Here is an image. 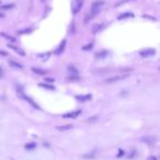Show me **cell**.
<instances>
[{
    "instance_id": "cell-15",
    "label": "cell",
    "mask_w": 160,
    "mask_h": 160,
    "mask_svg": "<svg viewBox=\"0 0 160 160\" xmlns=\"http://www.w3.org/2000/svg\"><path fill=\"white\" fill-rule=\"evenodd\" d=\"M133 17H134V15H133V13H131V12H127V13H123V15H121L120 17H119V19H120V20H122V19L133 18Z\"/></svg>"
},
{
    "instance_id": "cell-12",
    "label": "cell",
    "mask_w": 160,
    "mask_h": 160,
    "mask_svg": "<svg viewBox=\"0 0 160 160\" xmlns=\"http://www.w3.org/2000/svg\"><path fill=\"white\" fill-rule=\"evenodd\" d=\"M65 45H66V42L65 41H63L62 43H60V45L58 46V48H57V51H56V54L57 55L62 54L63 51H64V48H65Z\"/></svg>"
},
{
    "instance_id": "cell-31",
    "label": "cell",
    "mask_w": 160,
    "mask_h": 160,
    "mask_svg": "<svg viewBox=\"0 0 160 160\" xmlns=\"http://www.w3.org/2000/svg\"><path fill=\"white\" fill-rule=\"evenodd\" d=\"M0 2H1V1H0Z\"/></svg>"
},
{
    "instance_id": "cell-23",
    "label": "cell",
    "mask_w": 160,
    "mask_h": 160,
    "mask_svg": "<svg viewBox=\"0 0 160 160\" xmlns=\"http://www.w3.org/2000/svg\"><path fill=\"white\" fill-rule=\"evenodd\" d=\"M32 69H33V71H34V73H41V75H43V73H45V71L39 70V69H36V68H32Z\"/></svg>"
},
{
    "instance_id": "cell-16",
    "label": "cell",
    "mask_w": 160,
    "mask_h": 160,
    "mask_svg": "<svg viewBox=\"0 0 160 160\" xmlns=\"http://www.w3.org/2000/svg\"><path fill=\"white\" fill-rule=\"evenodd\" d=\"M35 147H36V144H35V143H29V144L25 145V149L31 150V149H34Z\"/></svg>"
},
{
    "instance_id": "cell-17",
    "label": "cell",
    "mask_w": 160,
    "mask_h": 160,
    "mask_svg": "<svg viewBox=\"0 0 160 160\" xmlns=\"http://www.w3.org/2000/svg\"><path fill=\"white\" fill-rule=\"evenodd\" d=\"M106 55H108V52L102 51L101 53H98V54L95 55V57H98V58H102V57H105Z\"/></svg>"
},
{
    "instance_id": "cell-28",
    "label": "cell",
    "mask_w": 160,
    "mask_h": 160,
    "mask_svg": "<svg viewBox=\"0 0 160 160\" xmlns=\"http://www.w3.org/2000/svg\"><path fill=\"white\" fill-rule=\"evenodd\" d=\"M2 17H4V15H1V13H0V18H2Z\"/></svg>"
},
{
    "instance_id": "cell-18",
    "label": "cell",
    "mask_w": 160,
    "mask_h": 160,
    "mask_svg": "<svg viewBox=\"0 0 160 160\" xmlns=\"http://www.w3.org/2000/svg\"><path fill=\"white\" fill-rule=\"evenodd\" d=\"M40 87L45 88V89H49V90H54V87H53V86H49V84H40Z\"/></svg>"
},
{
    "instance_id": "cell-1",
    "label": "cell",
    "mask_w": 160,
    "mask_h": 160,
    "mask_svg": "<svg viewBox=\"0 0 160 160\" xmlns=\"http://www.w3.org/2000/svg\"><path fill=\"white\" fill-rule=\"evenodd\" d=\"M102 6H103V1H95V2L92 4V7H91L90 13L87 15V18H86V20H84V21L88 22V21H90L91 19L95 18V15H98L99 12L101 11Z\"/></svg>"
},
{
    "instance_id": "cell-4",
    "label": "cell",
    "mask_w": 160,
    "mask_h": 160,
    "mask_svg": "<svg viewBox=\"0 0 160 160\" xmlns=\"http://www.w3.org/2000/svg\"><path fill=\"white\" fill-rule=\"evenodd\" d=\"M19 95H21L22 98H23V99H25L26 101L29 102V103H30V104H31V105L33 106V108H35V109H40V108H39V105H37V104H36V103H35V102L33 101L32 99L29 98V97H26V95H24V93H23V91H22V89H21V91H19Z\"/></svg>"
},
{
    "instance_id": "cell-9",
    "label": "cell",
    "mask_w": 160,
    "mask_h": 160,
    "mask_svg": "<svg viewBox=\"0 0 160 160\" xmlns=\"http://www.w3.org/2000/svg\"><path fill=\"white\" fill-rule=\"evenodd\" d=\"M73 125L71 124H68V125H62V126H57L56 129L57 131H60V132H65V131H70V129H73Z\"/></svg>"
},
{
    "instance_id": "cell-20",
    "label": "cell",
    "mask_w": 160,
    "mask_h": 160,
    "mask_svg": "<svg viewBox=\"0 0 160 160\" xmlns=\"http://www.w3.org/2000/svg\"><path fill=\"white\" fill-rule=\"evenodd\" d=\"M1 36H4L6 39H8V40H10V41H12V42H15V37L9 36V35H7L6 33H1Z\"/></svg>"
},
{
    "instance_id": "cell-10",
    "label": "cell",
    "mask_w": 160,
    "mask_h": 160,
    "mask_svg": "<svg viewBox=\"0 0 160 160\" xmlns=\"http://www.w3.org/2000/svg\"><path fill=\"white\" fill-rule=\"evenodd\" d=\"M9 65L12 66V67H15V68H17V69H22V68H23V66H22L21 64L17 63L15 60H9Z\"/></svg>"
},
{
    "instance_id": "cell-29",
    "label": "cell",
    "mask_w": 160,
    "mask_h": 160,
    "mask_svg": "<svg viewBox=\"0 0 160 160\" xmlns=\"http://www.w3.org/2000/svg\"><path fill=\"white\" fill-rule=\"evenodd\" d=\"M10 160H15V159H13V158H10Z\"/></svg>"
},
{
    "instance_id": "cell-7",
    "label": "cell",
    "mask_w": 160,
    "mask_h": 160,
    "mask_svg": "<svg viewBox=\"0 0 160 160\" xmlns=\"http://www.w3.org/2000/svg\"><path fill=\"white\" fill-rule=\"evenodd\" d=\"M68 71H69V73L71 75V76L69 77L70 79H77V78H78V70H77L75 67H69V68H68Z\"/></svg>"
},
{
    "instance_id": "cell-19",
    "label": "cell",
    "mask_w": 160,
    "mask_h": 160,
    "mask_svg": "<svg viewBox=\"0 0 160 160\" xmlns=\"http://www.w3.org/2000/svg\"><path fill=\"white\" fill-rule=\"evenodd\" d=\"M13 6H15L13 4H4V6H2V7H1V9H2V10H9V9H11V8H13Z\"/></svg>"
},
{
    "instance_id": "cell-14",
    "label": "cell",
    "mask_w": 160,
    "mask_h": 160,
    "mask_svg": "<svg viewBox=\"0 0 160 160\" xmlns=\"http://www.w3.org/2000/svg\"><path fill=\"white\" fill-rule=\"evenodd\" d=\"M77 99L79 100V101H87V100H90L91 99V95H81V97H77Z\"/></svg>"
},
{
    "instance_id": "cell-3",
    "label": "cell",
    "mask_w": 160,
    "mask_h": 160,
    "mask_svg": "<svg viewBox=\"0 0 160 160\" xmlns=\"http://www.w3.org/2000/svg\"><path fill=\"white\" fill-rule=\"evenodd\" d=\"M127 75H117V76H114V77H111L109 79L105 80L106 84H114V82H117V81H121V80L125 79V78H127Z\"/></svg>"
},
{
    "instance_id": "cell-2",
    "label": "cell",
    "mask_w": 160,
    "mask_h": 160,
    "mask_svg": "<svg viewBox=\"0 0 160 160\" xmlns=\"http://www.w3.org/2000/svg\"><path fill=\"white\" fill-rule=\"evenodd\" d=\"M82 4H84V0H73V2H71V10H73V15H77L81 10Z\"/></svg>"
},
{
    "instance_id": "cell-8",
    "label": "cell",
    "mask_w": 160,
    "mask_h": 160,
    "mask_svg": "<svg viewBox=\"0 0 160 160\" xmlns=\"http://www.w3.org/2000/svg\"><path fill=\"white\" fill-rule=\"evenodd\" d=\"M153 54H155V49H151V48L140 52V56L143 57H149V56H153Z\"/></svg>"
},
{
    "instance_id": "cell-25",
    "label": "cell",
    "mask_w": 160,
    "mask_h": 160,
    "mask_svg": "<svg viewBox=\"0 0 160 160\" xmlns=\"http://www.w3.org/2000/svg\"><path fill=\"white\" fill-rule=\"evenodd\" d=\"M147 160H158V159H157V157H155V156H149Z\"/></svg>"
},
{
    "instance_id": "cell-21",
    "label": "cell",
    "mask_w": 160,
    "mask_h": 160,
    "mask_svg": "<svg viewBox=\"0 0 160 160\" xmlns=\"http://www.w3.org/2000/svg\"><path fill=\"white\" fill-rule=\"evenodd\" d=\"M95 121H98V116H93V117H90V119H88L87 122L88 123H93Z\"/></svg>"
},
{
    "instance_id": "cell-5",
    "label": "cell",
    "mask_w": 160,
    "mask_h": 160,
    "mask_svg": "<svg viewBox=\"0 0 160 160\" xmlns=\"http://www.w3.org/2000/svg\"><path fill=\"white\" fill-rule=\"evenodd\" d=\"M142 142L148 144V145H151V144H155L157 142V138L155 136H144L142 137Z\"/></svg>"
},
{
    "instance_id": "cell-26",
    "label": "cell",
    "mask_w": 160,
    "mask_h": 160,
    "mask_svg": "<svg viewBox=\"0 0 160 160\" xmlns=\"http://www.w3.org/2000/svg\"><path fill=\"white\" fill-rule=\"evenodd\" d=\"M2 76H4V71H2V68L0 67V79L2 78Z\"/></svg>"
},
{
    "instance_id": "cell-13",
    "label": "cell",
    "mask_w": 160,
    "mask_h": 160,
    "mask_svg": "<svg viewBox=\"0 0 160 160\" xmlns=\"http://www.w3.org/2000/svg\"><path fill=\"white\" fill-rule=\"evenodd\" d=\"M8 47H10V48H12V49H15V51L17 52V53H19V54L24 55V53H23V51H22L21 48L17 47V46H15V45H12V44H8Z\"/></svg>"
},
{
    "instance_id": "cell-24",
    "label": "cell",
    "mask_w": 160,
    "mask_h": 160,
    "mask_svg": "<svg viewBox=\"0 0 160 160\" xmlns=\"http://www.w3.org/2000/svg\"><path fill=\"white\" fill-rule=\"evenodd\" d=\"M7 52H4V51H0V56H7Z\"/></svg>"
},
{
    "instance_id": "cell-11",
    "label": "cell",
    "mask_w": 160,
    "mask_h": 160,
    "mask_svg": "<svg viewBox=\"0 0 160 160\" xmlns=\"http://www.w3.org/2000/svg\"><path fill=\"white\" fill-rule=\"evenodd\" d=\"M102 28H103V24H95V25L92 26V33H93V34H97L99 31H101Z\"/></svg>"
},
{
    "instance_id": "cell-27",
    "label": "cell",
    "mask_w": 160,
    "mask_h": 160,
    "mask_svg": "<svg viewBox=\"0 0 160 160\" xmlns=\"http://www.w3.org/2000/svg\"><path fill=\"white\" fill-rule=\"evenodd\" d=\"M45 80L48 81V82H53V81H54V79H52V78H45Z\"/></svg>"
},
{
    "instance_id": "cell-30",
    "label": "cell",
    "mask_w": 160,
    "mask_h": 160,
    "mask_svg": "<svg viewBox=\"0 0 160 160\" xmlns=\"http://www.w3.org/2000/svg\"><path fill=\"white\" fill-rule=\"evenodd\" d=\"M42 1H45V0H42Z\"/></svg>"
},
{
    "instance_id": "cell-6",
    "label": "cell",
    "mask_w": 160,
    "mask_h": 160,
    "mask_svg": "<svg viewBox=\"0 0 160 160\" xmlns=\"http://www.w3.org/2000/svg\"><path fill=\"white\" fill-rule=\"evenodd\" d=\"M81 111H76V112H70V113H67V114H64L63 117L64 119H76L78 115H79Z\"/></svg>"
},
{
    "instance_id": "cell-22",
    "label": "cell",
    "mask_w": 160,
    "mask_h": 160,
    "mask_svg": "<svg viewBox=\"0 0 160 160\" xmlns=\"http://www.w3.org/2000/svg\"><path fill=\"white\" fill-rule=\"evenodd\" d=\"M92 46H93V44H88V45H86V46H84L82 47V49H84V51H88V49H91L92 48Z\"/></svg>"
}]
</instances>
